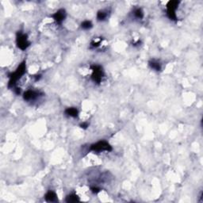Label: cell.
Listing matches in <instances>:
<instances>
[{
  "mask_svg": "<svg viewBox=\"0 0 203 203\" xmlns=\"http://www.w3.org/2000/svg\"><path fill=\"white\" fill-rule=\"evenodd\" d=\"M25 70H26V66H25V62L24 61L22 64H20V65L18 66L14 72H12L9 75L10 81L8 83V87H13L15 85L16 82L25 74Z\"/></svg>",
  "mask_w": 203,
  "mask_h": 203,
  "instance_id": "6da1fadb",
  "label": "cell"
},
{
  "mask_svg": "<svg viewBox=\"0 0 203 203\" xmlns=\"http://www.w3.org/2000/svg\"><path fill=\"white\" fill-rule=\"evenodd\" d=\"M178 4H179V2L176 1V0L169 1L167 4V15L170 20L176 21V19H177L176 10L178 8Z\"/></svg>",
  "mask_w": 203,
  "mask_h": 203,
  "instance_id": "7a4b0ae2",
  "label": "cell"
},
{
  "mask_svg": "<svg viewBox=\"0 0 203 203\" xmlns=\"http://www.w3.org/2000/svg\"><path fill=\"white\" fill-rule=\"evenodd\" d=\"M112 147L111 144L105 141V140H101L98 141L97 143L93 144L92 145L90 146V150L94 151V152H103V151H106V152H111L112 151Z\"/></svg>",
  "mask_w": 203,
  "mask_h": 203,
  "instance_id": "3957f363",
  "label": "cell"
},
{
  "mask_svg": "<svg viewBox=\"0 0 203 203\" xmlns=\"http://www.w3.org/2000/svg\"><path fill=\"white\" fill-rule=\"evenodd\" d=\"M16 42H17V45H18V48L22 50H25L30 45V42L28 40L27 35L21 33V32L18 33V34H17Z\"/></svg>",
  "mask_w": 203,
  "mask_h": 203,
  "instance_id": "277c9868",
  "label": "cell"
},
{
  "mask_svg": "<svg viewBox=\"0 0 203 203\" xmlns=\"http://www.w3.org/2000/svg\"><path fill=\"white\" fill-rule=\"evenodd\" d=\"M93 73L91 75V79L95 83H99L103 79V77L104 76V72L100 66L94 65L92 66Z\"/></svg>",
  "mask_w": 203,
  "mask_h": 203,
  "instance_id": "5b68a950",
  "label": "cell"
},
{
  "mask_svg": "<svg viewBox=\"0 0 203 203\" xmlns=\"http://www.w3.org/2000/svg\"><path fill=\"white\" fill-rule=\"evenodd\" d=\"M52 17L54 20L57 23H61L63 22L66 18V12L65 10H63V9H60V10H57L56 12L54 13Z\"/></svg>",
  "mask_w": 203,
  "mask_h": 203,
  "instance_id": "8992f818",
  "label": "cell"
},
{
  "mask_svg": "<svg viewBox=\"0 0 203 203\" xmlns=\"http://www.w3.org/2000/svg\"><path fill=\"white\" fill-rule=\"evenodd\" d=\"M39 96V92L35 91V90H27L24 93L23 98L25 101H31L34 100Z\"/></svg>",
  "mask_w": 203,
  "mask_h": 203,
  "instance_id": "52a82bcc",
  "label": "cell"
},
{
  "mask_svg": "<svg viewBox=\"0 0 203 203\" xmlns=\"http://www.w3.org/2000/svg\"><path fill=\"white\" fill-rule=\"evenodd\" d=\"M45 200L48 202H57V196L55 192L53 191H48L46 193V194L45 195Z\"/></svg>",
  "mask_w": 203,
  "mask_h": 203,
  "instance_id": "ba28073f",
  "label": "cell"
},
{
  "mask_svg": "<svg viewBox=\"0 0 203 203\" xmlns=\"http://www.w3.org/2000/svg\"><path fill=\"white\" fill-rule=\"evenodd\" d=\"M65 113L68 116L72 117V118H76L79 114V111H77V109H75L74 107L68 108L65 111Z\"/></svg>",
  "mask_w": 203,
  "mask_h": 203,
  "instance_id": "9c48e42d",
  "label": "cell"
},
{
  "mask_svg": "<svg viewBox=\"0 0 203 203\" xmlns=\"http://www.w3.org/2000/svg\"><path fill=\"white\" fill-rule=\"evenodd\" d=\"M149 66L151 67L152 69L155 71H160L161 70V65L159 63L158 61H155V60H151L149 62Z\"/></svg>",
  "mask_w": 203,
  "mask_h": 203,
  "instance_id": "30bf717a",
  "label": "cell"
},
{
  "mask_svg": "<svg viewBox=\"0 0 203 203\" xmlns=\"http://www.w3.org/2000/svg\"><path fill=\"white\" fill-rule=\"evenodd\" d=\"M78 201H79V197L75 194H71V195H68L66 198V202H67L72 203V202H76Z\"/></svg>",
  "mask_w": 203,
  "mask_h": 203,
  "instance_id": "8fae6325",
  "label": "cell"
},
{
  "mask_svg": "<svg viewBox=\"0 0 203 203\" xmlns=\"http://www.w3.org/2000/svg\"><path fill=\"white\" fill-rule=\"evenodd\" d=\"M106 16H107V14H106L105 11L100 10V11H98V12L97 18H98V20H99V21H103V20H105V18H106Z\"/></svg>",
  "mask_w": 203,
  "mask_h": 203,
  "instance_id": "7c38bea8",
  "label": "cell"
},
{
  "mask_svg": "<svg viewBox=\"0 0 203 203\" xmlns=\"http://www.w3.org/2000/svg\"><path fill=\"white\" fill-rule=\"evenodd\" d=\"M81 27L83 28V30H89L92 27V23L90 21H84L81 24Z\"/></svg>",
  "mask_w": 203,
  "mask_h": 203,
  "instance_id": "4fadbf2b",
  "label": "cell"
},
{
  "mask_svg": "<svg viewBox=\"0 0 203 203\" xmlns=\"http://www.w3.org/2000/svg\"><path fill=\"white\" fill-rule=\"evenodd\" d=\"M134 15H135L137 18H139V19H142L144 17V13L141 9L137 8V9H136V10H134Z\"/></svg>",
  "mask_w": 203,
  "mask_h": 203,
  "instance_id": "5bb4252c",
  "label": "cell"
},
{
  "mask_svg": "<svg viewBox=\"0 0 203 203\" xmlns=\"http://www.w3.org/2000/svg\"><path fill=\"white\" fill-rule=\"evenodd\" d=\"M91 191H92L93 193L97 194V193H98L99 191H100V189L97 188V187H92V188H91Z\"/></svg>",
  "mask_w": 203,
  "mask_h": 203,
  "instance_id": "9a60e30c",
  "label": "cell"
},
{
  "mask_svg": "<svg viewBox=\"0 0 203 203\" xmlns=\"http://www.w3.org/2000/svg\"><path fill=\"white\" fill-rule=\"evenodd\" d=\"M80 127L83 129H87L88 127V123H83V124H81Z\"/></svg>",
  "mask_w": 203,
  "mask_h": 203,
  "instance_id": "2e32d148",
  "label": "cell"
}]
</instances>
